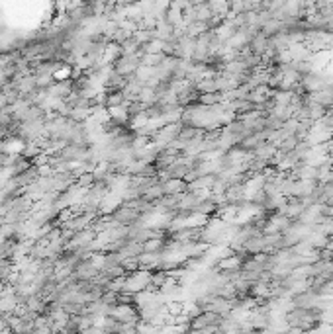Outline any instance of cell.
I'll return each mask as SVG.
<instances>
[{"label":"cell","instance_id":"cell-3","mask_svg":"<svg viewBox=\"0 0 333 334\" xmlns=\"http://www.w3.org/2000/svg\"><path fill=\"white\" fill-rule=\"evenodd\" d=\"M188 4L190 6H202V4H206V0H188Z\"/></svg>","mask_w":333,"mask_h":334},{"label":"cell","instance_id":"cell-2","mask_svg":"<svg viewBox=\"0 0 333 334\" xmlns=\"http://www.w3.org/2000/svg\"><path fill=\"white\" fill-rule=\"evenodd\" d=\"M6 106H10V104H8V96H6L4 92H0V110L6 108Z\"/></svg>","mask_w":333,"mask_h":334},{"label":"cell","instance_id":"cell-1","mask_svg":"<svg viewBox=\"0 0 333 334\" xmlns=\"http://www.w3.org/2000/svg\"><path fill=\"white\" fill-rule=\"evenodd\" d=\"M139 65H141V55L134 53V55H120V57L114 61L112 69L116 73L123 74V76H132L139 69Z\"/></svg>","mask_w":333,"mask_h":334}]
</instances>
